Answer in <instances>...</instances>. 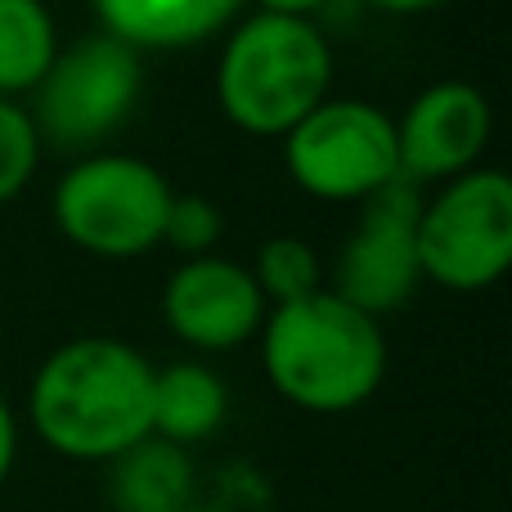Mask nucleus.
Wrapping results in <instances>:
<instances>
[{"mask_svg":"<svg viewBox=\"0 0 512 512\" xmlns=\"http://www.w3.org/2000/svg\"><path fill=\"white\" fill-rule=\"evenodd\" d=\"M225 382L216 378L207 364H167L153 373V436L171 445H194L207 441L216 427L225 423Z\"/></svg>","mask_w":512,"mask_h":512,"instance_id":"13","label":"nucleus"},{"mask_svg":"<svg viewBox=\"0 0 512 512\" xmlns=\"http://www.w3.org/2000/svg\"><path fill=\"white\" fill-rule=\"evenodd\" d=\"M104 36L131 50H185L216 36L243 0H90Z\"/></svg>","mask_w":512,"mask_h":512,"instance_id":"11","label":"nucleus"},{"mask_svg":"<svg viewBox=\"0 0 512 512\" xmlns=\"http://www.w3.org/2000/svg\"><path fill=\"white\" fill-rule=\"evenodd\" d=\"M418 212H423V198H418V185H409L405 176H396L387 189L364 198L360 225L337 256V297L346 306L378 319L414 297L418 279H423L414 243Z\"/></svg>","mask_w":512,"mask_h":512,"instance_id":"8","label":"nucleus"},{"mask_svg":"<svg viewBox=\"0 0 512 512\" xmlns=\"http://www.w3.org/2000/svg\"><path fill=\"white\" fill-rule=\"evenodd\" d=\"M162 315L180 342L198 351H230L261 328L265 297L252 270L221 256H194L167 279Z\"/></svg>","mask_w":512,"mask_h":512,"instance_id":"10","label":"nucleus"},{"mask_svg":"<svg viewBox=\"0 0 512 512\" xmlns=\"http://www.w3.org/2000/svg\"><path fill=\"white\" fill-rule=\"evenodd\" d=\"M14 454H18V423L9 414L5 396H0V486H5L9 468H14Z\"/></svg>","mask_w":512,"mask_h":512,"instance_id":"18","label":"nucleus"},{"mask_svg":"<svg viewBox=\"0 0 512 512\" xmlns=\"http://www.w3.org/2000/svg\"><path fill=\"white\" fill-rule=\"evenodd\" d=\"M261 360L270 387L297 409L346 414L382 387L387 342L378 319L319 288L265 315Z\"/></svg>","mask_w":512,"mask_h":512,"instance_id":"2","label":"nucleus"},{"mask_svg":"<svg viewBox=\"0 0 512 512\" xmlns=\"http://www.w3.org/2000/svg\"><path fill=\"white\" fill-rule=\"evenodd\" d=\"M252 279H256V288H261V297H274L279 306H288V301H301V297H310V292H319V256L306 239L279 234V239H270L256 252Z\"/></svg>","mask_w":512,"mask_h":512,"instance_id":"15","label":"nucleus"},{"mask_svg":"<svg viewBox=\"0 0 512 512\" xmlns=\"http://www.w3.org/2000/svg\"><path fill=\"white\" fill-rule=\"evenodd\" d=\"M225 221L216 212L212 198L203 194H176L167 207V225H162V243H171L176 252H185L189 261L194 256H207L221 239Z\"/></svg>","mask_w":512,"mask_h":512,"instance_id":"17","label":"nucleus"},{"mask_svg":"<svg viewBox=\"0 0 512 512\" xmlns=\"http://www.w3.org/2000/svg\"><path fill=\"white\" fill-rule=\"evenodd\" d=\"M418 270L450 292H481L512 261V180L463 171L418 212Z\"/></svg>","mask_w":512,"mask_h":512,"instance_id":"5","label":"nucleus"},{"mask_svg":"<svg viewBox=\"0 0 512 512\" xmlns=\"http://www.w3.org/2000/svg\"><path fill=\"white\" fill-rule=\"evenodd\" d=\"M297 189L324 203H364L400 176L396 122L364 99H324L283 135Z\"/></svg>","mask_w":512,"mask_h":512,"instance_id":"6","label":"nucleus"},{"mask_svg":"<svg viewBox=\"0 0 512 512\" xmlns=\"http://www.w3.org/2000/svg\"><path fill=\"white\" fill-rule=\"evenodd\" d=\"M140 86V50L113 36H86L72 50L54 54L50 72L36 86L32 126L59 149H86L131 117Z\"/></svg>","mask_w":512,"mask_h":512,"instance_id":"7","label":"nucleus"},{"mask_svg":"<svg viewBox=\"0 0 512 512\" xmlns=\"http://www.w3.org/2000/svg\"><path fill=\"white\" fill-rule=\"evenodd\" d=\"M41 162V135L32 126V113L14 99H0V203L18 198Z\"/></svg>","mask_w":512,"mask_h":512,"instance_id":"16","label":"nucleus"},{"mask_svg":"<svg viewBox=\"0 0 512 512\" xmlns=\"http://www.w3.org/2000/svg\"><path fill=\"white\" fill-rule=\"evenodd\" d=\"M490 126H495V117H490V104L477 86H468V81H436L396 122L400 176L409 185L463 176L490 144Z\"/></svg>","mask_w":512,"mask_h":512,"instance_id":"9","label":"nucleus"},{"mask_svg":"<svg viewBox=\"0 0 512 512\" xmlns=\"http://www.w3.org/2000/svg\"><path fill=\"white\" fill-rule=\"evenodd\" d=\"M364 5L382 9V14H427V9L445 5V0H364Z\"/></svg>","mask_w":512,"mask_h":512,"instance_id":"20","label":"nucleus"},{"mask_svg":"<svg viewBox=\"0 0 512 512\" xmlns=\"http://www.w3.org/2000/svg\"><path fill=\"white\" fill-rule=\"evenodd\" d=\"M27 418L63 459L113 463L153 436V364L117 337H77L36 369Z\"/></svg>","mask_w":512,"mask_h":512,"instance_id":"1","label":"nucleus"},{"mask_svg":"<svg viewBox=\"0 0 512 512\" xmlns=\"http://www.w3.org/2000/svg\"><path fill=\"white\" fill-rule=\"evenodd\" d=\"M333 86V50L310 18L256 14L234 27L216 68L221 113L248 135H288Z\"/></svg>","mask_w":512,"mask_h":512,"instance_id":"3","label":"nucleus"},{"mask_svg":"<svg viewBox=\"0 0 512 512\" xmlns=\"http://www.w3.org/2000/svg\"><path fill=\"white\" fill-rule=\"evenodd\" d=\"M171 185L158 167L126 153L86 158L54 189V225L90 256L126 261L162 243Z\"/></svg>","mask_w":512,"mask_h":512,"instance_id":"4","label":"nucleus"},{"mask_svg":"<svg viewBox=\"0 0 512 512\" xmlns=\"http://www.w3.org/2000/svg\"><path fill=\"white\" fill-rule=\"evenodd\" d=\"M261 14H279V18H310L315 9H324L328 0H256Z\"/></svg>","mask_w":512,"mask_h":512,"instance_id":"19","label":"nucleus"},{"mask_svg":"<svg viewBox=\"0 0 512 512\" xmlns=\"http://www.w3.org/2000/svg\"><path fill=\"white\" fill-rule=\"evenodd\" d=\"M54 54L59 45L45 0H0V99L41 86Z\"/></svg>","mask_w":512,"mask_h":512,"instance_id":"14","label":"nucleus"},{"mask_svg":"<svg viewBox=\"0 0 512 512\" xmlns=\"http://www.w3.org/2000/svg\"><path fill=\"white\" fill-rule=\"evenodd\" d=\"M189 499H194V463L180 445L149 436L113 459L108 472L113 512H189Z\"/></svg>","mask_w":512,"mask_h":512,"instance_id":"12","label":"nucleus"}]
</instances>
